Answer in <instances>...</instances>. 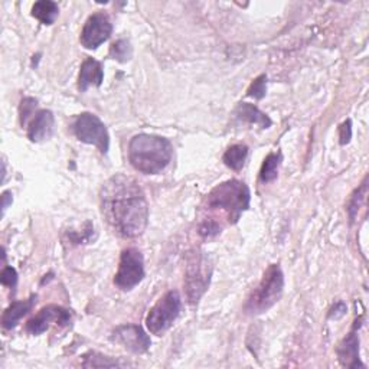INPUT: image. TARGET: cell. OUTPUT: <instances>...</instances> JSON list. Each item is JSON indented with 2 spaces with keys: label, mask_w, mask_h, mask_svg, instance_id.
Wrapping results in <instances>:
<instances>
[{
  "label": "cell",
  "mask_w": 369,
  "mask_h": 369,
  "mask_svg": "<svg viewBox=\"0 0 369 369\" xmlns=\"http://www.w3.org/2000/svg\"><path fill=\"white\" fill-rule=\"evenodd\" d=\"M54 126H55V117L53 111L39 110L32 118L31 125L28 127V137L31 139V141L35 143L43 141L53 136Z\"/></svg>",
  "instance_id": "obj_13"
},
{
  "label": "cell",
  "mask_w": 369,
  "mask_h": 369,
  "mask_svg": "<svg viewBox=\"0 0 369 369\" xmlns=\"http://www.w3.org/2000/svg\"><path fill=\"white\" fill-rule=\"evenodd\" d=\"M133 55V49L129 41L120 39L110 46V57L118 62H127Z\"/></svg>",
  "instance_id": "obj_21"
},
{
  "label": "cell",
  "mask_w": 369,
  "mask_h": 369,
  "mask_svg": "<svg viewBox=\"0 0 369 369\" xmlns=\"http://www.w3.org/2000/svg\"><path fill=\"white\" fill-rule=\"evenodd\" d=\"M359 326H361V319H358L349 335H347V337H343L336 348L337 359L343 366L348 368L365 366L359 359V336H358Z\"/></svg>",
  "instance_id": "obj_12"
},
{
  "label": "cell",
  "mask_w": 369,
  "mask_h": 369,
  "mask_svg": "<svg viewBox=\"0 0 369 369\" xmlns=\"http://www.w3.org/2000/svg\"><path fill=\"white\" fill-rule=\"evenodd\" d=\"M103 80H104L103 65L92 58H87L81 65L80 77H78V88L81 91H87L91 85L100 87L103 84Z\"/></svg>",
  "instance_id": "obj_14"
},
{
  "label": "cell",
  "mask_w": 369,
  "mask_h": 369,
  "mask_svg": "<svg viewBox=\"0 0 369 369\" xmlns=\"http://www.w3.org/2000/svg\"><path fill=\"white\" fill-rule=\"evenodd\" d=\"M35 107H36V100H35V98H31V97L23 98L22 103H20V107H19L22 126L25 125V123H27V120L29 118V116L34 113Z\"/></svg>",
  "instance_id": "obj_24"
},
{
  "label": "cell",
  "mask_w": 369,
  "mask_h": 369,
  "mask_svg": "<svg viewBox=\"0 0 369 369\" xmlns=\"http://www.w3.org/2000/svg\"><path fill=\"white\" fill-rule=\"evenodd\" d=\"M102 207L107 223L125 238L140 237L149 223V204L136 179L126 175L110 178L102 189Z\"/></svg>",
  "instance_id": "obj_1"
},
{
  "label": "cell",
  "mask_w": 369,
  "mask_h": 369,
  "mask_svg": "<svg viewBox=\"0 0 369 369\" xmlns=\"http://www.w3.org/2000/svg\"><path fill=\"white\" fill-rule=\"evenodd\" d=\"M284 288V276L279 264H272L267 270L251 296L245 303L244 310L249 314H260L272 309L281 298Z\"/></svg>",
  "instance_id": "obj_4"
},
{
  "label": "cell",
  "mask_w": 369,
  "mask_h": 369,
  "mask_svg": "<svg viewBox=\"0 0 369 369\" xmlns=\"http://www.w3.org/2000/svg\"><path fill=\"white\" fill-rule=\"evenodd\" d=\"M281 163V155L280 153H270L261 166L260 170V181L263 183H270L277 179L279 175V167Z\"/></svg>",
  "instance_id": "obj_19"
},
{
  "label": "cell",
  "mask_w": 369,
  "mask_h": 369,
  "mask_svg": "<svg viewBox=\"0 0 369 369\" xmlns=\"http://www.w3.org/2000/svg\"><path fill=\"white\" fill-rule=\"evenodd\" d=\"M249 156V147L245 144H234L224 153V163L232 170H241Z\"/></svg>",
  "instance_id": "obj_18"
},
{
  "label": "cell",
  "mask_w": 369,
  "mask_h": 369,
  "mask_svg": "<svg viewBox=\"0 0 369 369\" xmlns=\"http://www.w3.org/2000/svg\"><path fill=\"white\" fill-rule=\"evenodd\" d=\"M127 363L120 362L117 359L104 356L98 352H88L83 356L81 366L83 368H116V366H125Z\"/></svg>",
  "instance_id": "obj_20"
},
{
  "label": "cell",
  "mask_w": 369,
  "mask_h": 369,
  "mask_svg": "<svg viewBox=\"0 0 369 369\" xmlns=\"http://www.w3.org/2000/svg\"><path fill=\"white\" fill-rule=\"evenodd\" d=\"M339 137H340V144H348L351 141V137H352L351 120L342 123V126L339 127Z\"/></svg>",
  "instance_id": "obj_27"
},
{
  "label": "cell",
  "mask_w": 369,
  "mask_h": 369,
  "mask_svg": "<svg viewBox=\"0 0 369 369\" xmlns=\"http://www.w3.org/2000/svg\"><path fill=\"white\" fill-rule=\"evenodd\" d=\"M11 195H12L11 192H4V195H2V212L4 214L8 209L9 204H12V196Z\"/></svg>",
  "instance_id": "obj_29"
},
{
  "label": "cell",
  "mask_w": 369,
  "mask_h": 369,
  "mask_svg": "<svg viewBox=\"0 0 369 369\" xmlns=\"http://www.w3.org/2000/svg\"><path fill=\"white\" fill-rule=\"evenodd\" d=\"M182 309V299L176 290L167 291L163 298L149 310L146 317V326L151 333L162 336L175 323Z\"/></svg>",
  "instance_id": "obj_5"
},
{
  "label": "cell",
  "mask_w": 369,
  "mask_h": 369,
  "mask_svg": "<svg viewBox=\"0 0 369 369\" xmlns=\"http://www.w3.org/2000/svg\"><path fill=\"white\" fill-rule=\"evenodd\" d=\"M36 303V296H31L27 300H20V302H13L4 313L2 316V326L5 329H13L23 316H27L34 305Z\"/></svg>",
  "instance_id": "obj_15"
},
{
  "label": "cell",
  "mask_w": 369,
  "mask_h": 369,
  "mask_svg": "<svg viewBox=\"0 0 369 369\" xmlns=\"http://www.w3.org/2000/svg\"><path fill=\"white\" fill-rule=\"evenodd\" d=\"M235 116L242 121L250 123V125L260 126L261 129H268L272 126V118L249 103H241L235 110Z\"/></svg>",
  "instance_id": "obj_16"
},
{
  "label": "cell",
  "mask_w": 369,
  "mask_h": 369,
  "mask_svg": "<svg viewBox=\"0 0 369 369\" xmlns=\"http://www.w3.org/2000/svg\"><path fill=\"white\" fill-rule=\"evenodd\" d=\"M251 193L249 186L239 181H227L215 186L208 195V207L227 212L230 223L234 224L241 214L250 208Z\"/></svg>",
  "instance_id": "obj_3"
},
{
  "label": "cell",
  "mask_w": 369,
  "mask_h": 369,
  "mask_svg": "<svg viewBox=\"0 0 369 369\" xmlns=\"http://www.w3.org/2000/svg\"><path fill=\"white\" fill-rule=\"evenodd\" d=\"M60 15V8L51 0H41L32 6V16L43 25H53Z\"/></svg>",
  "instance_id": "obj_17"
},
{
  "label": "cell",
  "mask_w": 369,
  "mask_h": 369,
  "mask_svg": "<svg viewBox=\"0 0 369 369\" xmlns=\"http://www.w3.org/2000/svg\"><path fill=\"white\" fill-rule=\"evenodd\" d=\"M0 281H2L4 286H8L13 288L18 283V273L13 267H5L2 270V276H0Z\"/></svg>",
  "instance_id": "obj_26"
},
{
  "label": "cell",
  "mask_w": 369,
  "mask_h": 369,
  "mask_svg": "<svg viewBox=\"0 0 369 369\" xmlns=\"http://www.w3.org/2000/svg\"><path fill=\"white\" fill-rule=\"evenodd\" d=\"M347 312H348L347 305L343 303V302H337V303H335V306L329 310L328 317L332 319V321H337V319H340V317L345 316Z\"/></svg>",
  "instance_id": "obj_28"
},
{
  "label": "cell",
  "mask_w": 369,
  "mask_h": 369,
  "mask_svg": "<svg viewBox=\"0 0 369 369\" xmlns=\"http://www.w3.org/2000/svg\"><path fill=\"white\" fill-rule=\"evenodd\" d=\"M221 232V225L216 223L215 219H205L204 223L200 225V235L205 238L215 237Z\"/></svg>",
  "instance_id": "obj_25"
},
{
  "label": "cell",
  "mask_w": 369,
  "mask_h": 369,
  "mask_svg": "<svg viewBox=\"0 0 369 369\" xmlns=\"http://www.w3.org/2000/svg\"><path fill=\"white\" fill-rule=\"evenodd\" d=\"M113 32V25L107 15L104 13H94L91 15L81 32V43L87 49H95L104 43Z\"/></svg>",
  "instance_id": "obj_10"
},
{
  "label": "cell",
  "mask_w": 369,
  "mask_h": 369,
  "mask_svg": "<svg viewBox=\"0 0 369 369\" xmlns=\"http://www.w3.org/2000/svg\"><path fill=\"white\" fill-rule=\"evenodd\" d=\"M144 279V260L137 249H126L120 256L118 270L114 277V284L129 291Z\"/></svg>",
  "instance_id": "obj_8"
},
{
  "label": "cell",
  "mask_w": 369,
  "mask_h": 369,
  "mask_svg": "<svg viewBox=\"0 0 369 369\" xmlns=\"http://www.w3.org/2000/svg\"><path fill=\"white\" fill-rule=\"evenodd\" d=\"M365 195H366V178H365L363 183L361 185V188L355 190V193L352 195V198H351V201H349L348 212H349V218H351V221L355 219L359 207H361L362 202L365 201Z\"/></svg>",
  "instance_id": "obj_22"
},
{
  "label": "cell",
  "mask_w": 369,
  "mask_h": 369,
  "mask_svg": "<svg viewBox=\"0 0 369 369\" xmlns=\"http://www.w3.org/2000/svg\"><path fill=\"white\" fill-rule=\"evenodd\" d=\"M265 92H267V77L263 74V76L257 77L253 81V84L250 85L249 91H247V95L254 97V98H257V100H261V98L265 95Z\"/></svg>",
  "instance_id": "obj_23"
},
{
  "label": "cell",
  "mask_w": 369,
  "mask_h": 369,
  "mask_svg": "<svg viewBox=\"0 0 369 369\" xmlns=\"http://www.w3.org/2000/svg\"><path fill=\"white\" fill-rule=\"evenodd\" d=\"M71 322V313L61 306H46L38 312L27 323V330L31 335H41L51 326L64 328Z\"/></svg>",
  "instance_id": "obj_9"
},
{
  "label": "cell",
  "mask_w": 369,
  "mask_h": 369,
  "mask_svg": "<svg viewBox=\"0 0 369 369\" xmlns=\"http://www.w3.org/2000/svg\"><path fill=\"white\" fill-rule=\"evenodd\" d=\"M174 156V147L166 137L156 134H137L129 143L132 166L146 175H158L165 170Z\"/></svg>",
  "instance_id": "obj_2"
},
{
  "label": "cell",
  "mask_w": 369,
  "mask_h": 369,
  "mask_svg": "<svg viewBox=\"0 0 369 369\" xmlns=\"http://www.w3.org/2000/svg\"><path fill=\"white\" fill-rule=\"evenodd\" d=\"M72 132L83 143L95 146L103 155L109 152L110 136L104 123L95 114L83 113L76 117L72 123Z\"/></svg>",
  "instance_id": "obj_7"
},
{
  "label": "cell",
  "mask_w": 369,
  "mask_h": 369,
  "mask_svg": "<svg viewBox=\"0 0 369 369\" xmlns=\"http://www.w3.org/2000/svg\"><path fill=\"white\" fill-rule=\"evenodd\" d=\"M111 340L120 343L133 354H144L149 351L152 340L140 326L137 325H123L113 330Z\"/></svg>",
  "instance_id": "obj_11"
},
{
  "label": "cell",
  "mask_w": 369,
  "mask_h": 369,
  "mask_svg": "<svg viewBox=\"0 0 369 369\" xmlns=\"http://www.w3.org/2000/svg\"><path fill=\"white\" fill-rule=\"evenodd\" d=\"M212 274L209 260L202 253H195L189 257L185 274L186 296L190 305L198 303L207 291Z\"/></svg>",
  "instance_id": "obj_6"
}]
</instances>
